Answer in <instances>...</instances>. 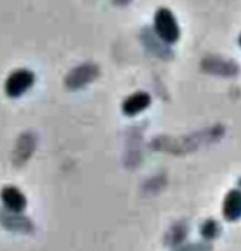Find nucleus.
Instances as JSON below:
<instances>
[{
    "label": "nucleus",
    "instance_id": "f257e3e1",
    "mask_svg": "<svg viewBox=\"0 0 241 251\" xmlns=\"http://www.w3.org/2000/svg\"><path fill=\"white\" fill-rule=\"evenodd\" d=\"M155 28L158 35L166 43H175L180 37V28L175 16L169 9H159L155 16Z\"/></svg>",
    "mask_w": 241,
    "mask_h": 251
},
{
    "label": "nucleus",
    "instance_id": "f03ea898",
    "mask_svg": "<svg viewBox=\"0 0 241 251\" xmlns=\"http://www.w3.org/2000/svg\"><path fill=\"white\" fill-rule=\"evenodd\" d=\"M34 74L31 71H27V69H19L16 72H13L7 82H6V93L7 96L10 97H18L21 94H24L28 88L32 87L34 84Z\"/></svg>",
    "mask_w": 241,
    "mask_h": 251
},
{
    "label": "nucleus",
    "instance_id": "7ed1b4c3",
    "mask_svg": "<svg viewBox=\"0 0 241 251\" xmlns=\"http://www.w3.org/2000/svg\"><path fill=\"white\" fill-rule=\"evenodd\" d=\"M149 104H150V96L147 93H135L124 101L122 109H124L125 115L134 116V115L143 112L144 109H147Z\"/></svg>",
    "mask_w": 241,
    "mask_h": 251
},
{
    "label": "nucleus",
    "instance_id": "20e7f679",
    "mask_svg": "<svg viewBox=\"0 0 241 251\" xmlns=\"http://www.w3.org/2000/svg\"><path fill=\"white\" fill-rule=\"evenodd\" d=\"M1 199L4 201L6 207L10 209L12 212H21V210H24V207L27 204L25 197L15 187H6L1 193Z\"/></svg>",
    "mask_w": 241,
    "mask_h": 251
},
{
    "label": "nucleus",
    "instance_id": "39448f33",
    "mask_svg": "<svg viewBox=\"0 0 241 251\" xmlns=\"http://www.w3.org/2000/svg\"><path fill=\"white\" fill-rule=\"evenodd\" d=\"M94 71H96V69H94L93 66H81V68H78V69H75L74 72L69 74L66 82H68V85L72 87V88L81 87V85H84V84H87L88 81L93 79V76L97 74V72H94Z\"/></svg>",
    "mask_w": 241,
    "mask_h": 251
},
{
    "label": "nucleus",
    "instance_id": "423d86ee",
    "mask_svg": "<svg viewBox=\"0 0 241 251\" xmlns=\"http://www.w3.org/2000/svg\"><path fill=\"white\" fill-rule=\"evenodd\" d=\"M224 212L227 219L234 221L239 219L241 215V193L239 191H231L225 200V206H224Z\"/></svg>",
    "mask_w": 241,
    "mask_h": 251
},
{
    "label": "nucleus",
    "instance_id": "0eeeda50",
    "mask_svg": "<svg viewBox=\"0 0 241 251\" xmlns=\"http://www.w3.org/2000/svg\"><path fill=\"white\" fill-rule=\"evenodd\" d=\"M10 221H12V225H7V228L27 231V225H28V226H32L31 222L27 221V219H24V218H13V219H10Z\"/></svg>",
    "mask_w": 241,
    "mask_h": 251
},
{
    "label": "nucleus",
    "instance_id": "6e6552de",
    "mask_svg": "<svg viewBox=\"0 0 241 251\" xmlns=\"http://www.w3.org/2000/svg\"><path fill=\"white\" fill-rule=\"evenodd\" d=\"M240 44H241V37H240Z\"/></svg>",
    "mask_w": 241,
    "mask_h": 251
}]
</instances>
